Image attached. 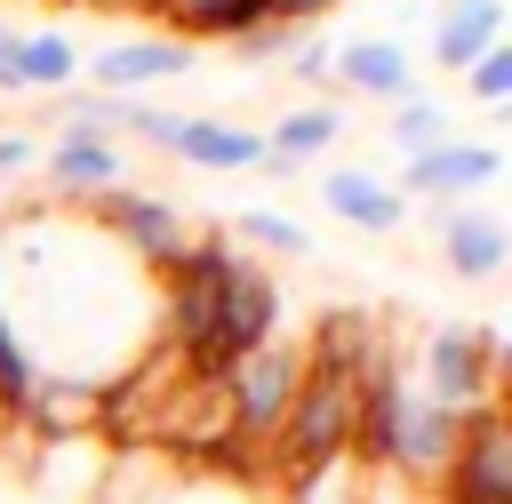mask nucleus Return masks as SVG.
Segmentation results:
<instances>
[{"mask_svg":"<svg viewBox=\"0 0 512 504\" xmlns=\"http://www.w3.org/2000/svg\"><path fill=\"white\" fill-rule=\"evenodd\" d=\"M296 384H304V344H288V336H264L256 352H240V360L224 368V408H232V432H240L256 456L280 440V416H288Z\"/></svg>","mask_w":512,"mask_h":504,"instance_id":"f257e3e1","label":"nucleus"},{"mask_svg":"<svg viewBox=\"0 0 512 504\" xmlns=\"http://www.w3.org/2000/svg\"><path fill=\"white\" fill-rule=\"evenodd\" d=\"M96 232L128 256V264H144V272H168L184 248H192V224L176 216V200H160V192H136V184H112V192H96Z\"/></svg>","mask_w":512,"mask_h":504,"instance_id":"f03ea898","label":"nucleus"},{"mask_svg":"<svg viewBox=\"0 0 512 504\" xmlns=\"http://www.w3.org/2000/svg\"><path fill=\"white\" fill-rule=\"evenodd\" d=\"M496 368H504L496 328H432V336H424V392H432L440 408H464V416L488 408Z\"/></svg>","mask_w":512,"mask_h":504,"instance_id":"7ed1b4c3","label":"nucleus"},{"mask_svg":"<svg viewBox=\"0 0 512 504\" xmlns=\"http://www.w3.org/2000/svg\"><path fill=\"white\" fill-rule=\"evenodd\" d=\"M264 336H280V280L256 264V256H224V280H216V360L232 368L240 352H256Z\"/></svg>","mask_w":512,"mask_h":504,"instance_id":"20e7f679","label":"nucleus"},{"mask_svg":"<svg viewBox=\"0 0 512 504\" xmlns=\"http://www.w3.org/2000/svg\"><path fill=\"white\" fill-rule=\"evenodd\" d=\"M504 176V152L496 144H480V136H448V144H432V152H416L408 168H400V200H472V192H488Z\"/></svg>","mask_w":512,"mask_h":504,"instance_id":"39448f33","label":"nucleus"},{"mask_svg":"<svg viewBox=\"0 0 512 504\" xmlns=\"http://www.w3.org/2000/svg\"><path fill=\"white\" fill-rule=\"evenodd\" d=\"M328 88L400 104V96H416V56H408L400 40H344V48L328 56Z\"/></svg>","mask_w":512,"mask_h":504,"instance_id":"423d86ee","label":"nucleus"},{"mask_svg":"<svg viewBox=\"0 0 512 504\" xmlns=\"http://www.w3.org/2000/svg\"><path fill=\"white\" fill-rule=\"evenodd\" d=\"M40 168H48V184H56L64 200H96V192H112V184L128 176L120 144H112V136H88V128H64V136L40 152Z\"/></svg>","mask_w":512,"mask_h":504,"instance_id":"0eeeda50","label":"nucleus"},{"mask_svg":"<svg viewBox=\"0 0 512 504\" xmlns=\"http://www.w3.org/2000/svg\"><path fill=\"white\" fill-rule=\"evenodd\" d=\"M320 208H336L352 232H400V216H408L400 184H384L376 168H328L320 176Z\"/></svg>","mask_w":512,"mask_h":504,"instance_id":"6e6552de","label":"nucleus"},{"mask_svg":"<svg viewBox=\"0 0 512 504\" xmlns=\"http://www.w3.org/2000/svg\"><path fill=\"white\" fill-rule=\"evenodd\" d=\"M440 256H448L456 280H496L504 256H512V232L488 208H440Z\"/></svg>","mask_w":512,"mask_h":504,"instance_id":"1a4fd4ad","label":"nucleus"},{"mask_svg":"<svg viewBox=\"0 0 512 504\" xmlns=\"http://www.w3.org/2000/svg\"><path fill=\"white\" fill-rule=\"evenodd\" d=\"M192 72V40H112L96 56V88L104 96H128L144 80H184Z\"/></svg>","mask_w":512,"mask_h":504,"instance_id":"9d476101","label":"nucleus"},{"mask_svg":"<svg viewBox=\"0 0 512 504\" xmlns=\"http://www.w3.org/2000/svg\"><path fill=\"white\" fill-rule=\"evenodd\" d=\"M336 136H344V112H336V104H296L288 120H272L256 168H264V176H304V160H320Z\"/></svg>","mask_w":512,"mask_h":504,"instance_id":"9b49d317","label":"nucleus"},{"mask_svg":"<svg viewBox=\"0 0 512 504\" xmlns=\"http://www.w3.org/2000/svg\"><path fill=\"white\" fill-rule=\"evenodd\" d=\"M496 40H504V0H440V24H432V64L440 72H464Z\"/></svg>","mask_w":512,"mask_h":504,"instance_id":"f8f14e48","label":"nucleus"},{"mask_svg":"<svg viewBox=\"0 0 512 504\" xmlns=\"http://www.w3.org/2000/svg\"><path fill=\"white\" fill-rule=\"evenodd\" d=\"M176 160L232 176V168H256V160H264V136H256V128H232V120H184V128H176Z\"/></svg>","mask_w":512,"mask_h":504,"instance_id":"ddd939ff","label":"nucleus"},{"mask_svg":"<svg viewBox=\"0 0 512 504\" xmlns=\"http://www.w3.org/2000/svg\"><path fill=\"white\" fill-rule=\"evenodd\" d=\"M16 72H24V88H72L80 80V48L64 40V32H16Z\"/></svg>","mask_w":512,"mask_h":504,"instance_id":"4468645a","label":"nucleus"},{"mask_svg":"<svg viewBox=\"0 0 512 504\" xmlns=\"http://www.w3.org/2000/svg\"><path fill=\"white\" fill-rule=\"evenodd\" d=\"M448 136H456V128H448V104H432V96H400L392 120H384V144H400L408 160L432 152V144H448Z\"/></svg>","mask_w":512,"mask_h":504,"instance_id":"2eb2a0df","label":"nucleus"},{"mask_svg":"<svg viewBox=\"0 0 512 504\" xmlns=\"http://www.w3.org/2000/svg\"><path fill=\"white\" fill-rule=\"evenodd\" d=\"M232 232H240L248 248H264V256H312V232H304L296 216H280V208H240Z\"/></svg>","mask_w":512,"mask_h":504,"instance_id":"dca6fc26","label":"nucleus"},{"mask_svg":"<svg viewBox=\"0 0 512 504\" xmlns=\"http://www.w3.org/2000/svg\"><path fill=\"white\" fill-rule=\"evenodd\" d=\"M464 88H472V104L504 112V104H512V40H496L488 56H472V64H464Z\"/></svg>","mask_w":512,"mask_h":504,"instance_id":"f3484780","label":"nucleus"},{"mask_svg":"<svg viewBox=\"0 0 512 504\" xmlns=\"http://www.w3.org/2000/svg\"><path fill=\"white\" fill-rule=\"evenodd\" d=\"M176 128H184V112H160V104H128V120H120V136L160 144V152H176Z\"/></svg>","mask_w":512,"mask_h":504,"instance_id":"a211bd4d","label":"nucleus"},{"mask_svg":"<svg viewBox=\"0 0 512 504\" xmlns=\"http://www.w3.org/2000/svg\"><path fill=\"white\" fill-rule=\"evenodd\" d=\"M288 48H296V32H288V24H256V32H240V40H232V56H240V64H288Z\"/></svg>","mask_w":512,"mask_h":504,"instance_id":"6ab92c4d","label":"nucleus"},{"mask_svg":"<svg viewBox=\"0 0 512 504\" xmlns=\"http://www.w3.org/2000/svg\"><path fill=\"white\" fill-rule=\"evenodd\" d=\"M328 56H336L328 40H296V48H288V72H296V80H320V88H328Z\"/></svg>","mask_w":512,"mask_h":504,"instance_id":"aec40b11","label":"nucleus"},{"mask_svg":"<svg viewBox=\"0 0 512 504\" xmlns=\"http://www.w3.org/2000/svg\"><path fill=\"white\" fill-rule=\"evenodd\" d=\"M40 160V144L24 136V128H0V176H16V168H32Z\"/></svg>","mask_w":512,"mask_h":504,"instance_id":"412c9836","label":"nucleus"},{"mask_svg":"<svg viewBox=\"0 0 512 504\" xmlns=\"http://www.w3.org/2000/svg\"><path fill=\"white\" fill-rule=\"evenodd\" d=\"M328 8H336V0H272V24H288V32H296V24L328 16Z\"/></svg>","mask_w":512,"mask_h":504,"instance_id":"4be33fe9","label":"nucleus"},{"mask_svg":"<svg viewBox=\"0 0 512 504\" xmlns=\"http://www.w3.org/2000/svg\"><path fill=\"white\" fill-rule=\"evenodd\" d=\"M208 8H224V0H160V16H168V24H184V32H192Z\"/></svg>","mask_w":512,"mask_h":504,"instance_id":"5701e85b","label":"nucleus"}]
</instances>
